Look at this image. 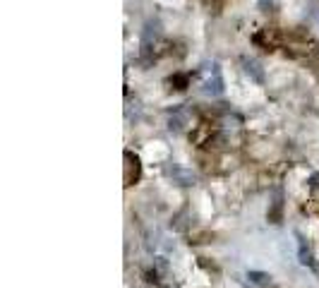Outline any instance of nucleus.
<instances>
[{
    "label": "nucleus",
    "mask_w": 319,
    "mask_h": 288,
    "mask_svg": "<svg viewBox=\"0 0 319 288\" xmlns=\"http://www.w3.org/2000/svg\"><path fill=\"white\" fill-rule=\"evenodd\" d=\"M286 39H288V34H283L278 27H266V29H262V32L254 36V44L262 46L264 51H274V48L286 46Z\"/></svg>",
    "instance_id": "nucleus-1"
},
{
    "label": "nucleus",
    "mask_w": 319,
    "mask_h": 288,
    "mask_svg": "<svg viewBox=\"0 0 319 288\" xmlns=\"http://www.w3.org/2000/svg\"><path fill=\"white\" fill-rule=\"evenodd\" d=\"M139 176H142V164H139V159L132 154V152H125V185L130 188V185H134L137 180H139Z\"/></svg>",
    "instance_id": "nucleus-2"
},
{
    "label": "nucleus",
    "mask_w": 319,
    "mask_h": 288,
    "mask_svg": "<svg viewBox=\"0 0 319 288\" xmlns=\"http://www.w3.org/2000/svg\"><path fill=\"white\" fill-rule=\"evenodd\" d=\"M242 65H245V72L247 75H252L254 82H264V72H262V67H259V63H254V60H242Z\"/></svg>",
    "instance_id": "nucleus-3"
},
{
    "label": "nucleus",
    "mask_w": 319,
    "mask_h": 288,
    "mask_svg": "<svg viewBox=\"0 0 319 288\" xmlns=\"http://www.w3.org/2000/svg\"><path fill=\"white\" fill-rule=\"evenodd\" d=\"M202 3H204V5L209 8V10H219V8H221V3H223V0H202Z\"/></svg>",
    "instance_id": "nucleus-4"
}]
</instances>
